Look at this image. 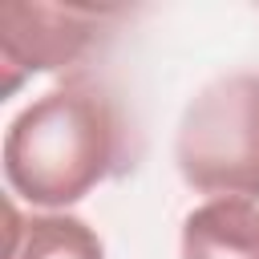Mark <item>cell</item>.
<instances>
[{"label":"cell","instance_id":"obj_1","mask_svg":"<svg viewBox=\"0 0 259 259\" xmlns=\"http://www.w3.org/2000/svg\"><path fill=\"white\" fill-rule=\"evenodd\" d=\"M125 162V121L105 85L65 77L28 101L4 134V182L16 198L65 210Z\"/></svg>","mask_w":259,"mask_h":259},{"label":"cell","instance_id":"obj_3","mask_svg":"<svg viewBox=\"0 0 259 259\" xmlns=\"http://www.w3.org/2000/svg\"><path fill=\"white\" fill-rule=\"evenodd\" d=\"M121 16H125V8H113V4L4 0L0 4V73H4V97H12L24 77L77 69Z\"/></svg>","mask_w":259,"mask_h":259},{"label":"cell","instance_id":"obj_2","mask_svg":"<svg viewBox=\"0 0 259 259\" xmlns=\"http://www.w3.org/2000/svg\"><path fill=\"white\" fill-rule=\"evenodd\" d=\"M174 162L198 194L259 202V73H227L190 97Z\"/></svg>","mask_w":259,"mask_h":259},{"label":"cell","instance_id":"obj_4","mask_svg":"<svg viewBox=\"0 0 259 259\" xmlns=\"http://www.w3.org/2000/svg\"><path fill=\"white\" fill-rule=\"evenodd\" d=\"M182 259H259V206L247 198H210L182 219Z\"/></svg>","mask_w":259,"mask_h":259},{"label":"cell","instance_id":"obj_5","mask_svg":"<svg viewBox=\"0 0 259 259\" xmlns=\"http://www.w3.org/2000/svg\"><path fill=\"white\" fill-rule=\"evenodd\" d=\"M4 259H105V247L97 231L65 210L24 214L16 202H8V243Z\"/></svg>","mask_w":259,"mask_h":259}]
</instances>
